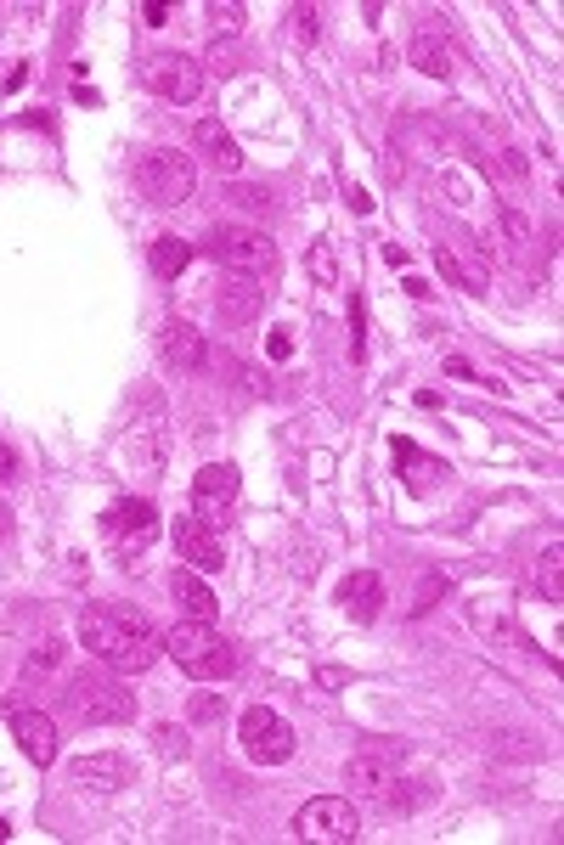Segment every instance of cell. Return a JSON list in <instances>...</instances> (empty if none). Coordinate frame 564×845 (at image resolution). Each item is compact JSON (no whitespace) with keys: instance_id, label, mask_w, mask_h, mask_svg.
<instances>
[{"instance_id":"6da1fadb","label":"cell","mask_w":564,"mask_h":845,"mask_svg":"<svg viewBox=\"0 0 564 845\" xmlns=\"http://www.w3.org/2000/svg\"><path fill=\"white\" fill-rule=\"evenodd\" d=\"M79 642L90 649V660H102L119 676H141V671L164 654V637L148 626V615L113 609V604H90L79 615Z\"/></svg>"},{"instance_id":"7a4b0ae2","label":"cell","mask_w":564,"mask_h":845,"mask_svg":"<svg viewBox=\"0 0 564 845\" xmlns=\"http://www.w3.org/2000/svg\"><path fill=\"white\" fill-rule=\"evenodd\" d=\"M164 654L198 682H226L238 671V654H231V642L215 631V620H175L164 631Z\"/></svg>"},{"instance_id":"3957f363","label":"cell","mask_w":564,"mask_h":845,"mask_svg":"<svg viewBox=\"0 0 564 845\" xmlns=\"http://www.w3.org/2000/svg\"><path fill=\"white\" fill-rule=\"evenodd\" d=\"M63 705H68V716L85 722V727H119V722L135 716V693L119 682V671H113V676L79 671V676H68V687H63Z\"/></svg>"},{"instance_id":"277c9868","label":"cell","mask_w":564,"mask_h":845,"mask_svg":"<svg viewBox=\"0 0 564 845\" xmlns=\"http://www.w3.org/2000/svg\"><path fill=\"white\" fill-rule=\"evenodd\" d=\"M135 186H141V197H148V204H159V209H181L186 197L198 192V164H193V153L159 147V153H148V159L135 164Z\"/></svg>"},{"instance_id":"5b68a950","label":"cell","mask_w":564,"mask_h":845,"mask_svg":"<svg viewBox=\"0 0 564 845\" xmlns=\"http://www.w3.org/2000/svg\"><path fill=\"white\" fill-rule=\"evenodd\" d=\"M345 778L367 794V801H384L390 812H401L406 806V778H401V750L395 744H367V750H356L350 761H345Z\"/></svg>"},{"instance_id":"8992f818","label":"cell","mask_w":564,"mask_h":845,"mask_svg":"<svg viewBox=\"0 0 564 845\" xmlns=\"http://www.w3.org/2000/svg\"><path fill=\"white\" fill-rule=\"evenodd\" d=\"M204 254L220 266V271H265L276 266V242L260 231V226H238V220H226V226H209L204 237Z\"/></svg>"},{"instance_id":"52a82bcc","label":"cell","mask_w":564,"mask_h":845,"mask_svg":"<svg viewBox=\"0 0 564 845\" xmlns=\"http://www.w3.org/2000/svg\"><path fill=\"white\" fill-rule=\"evenodd\" d=\"M102 535H108V546L119 553V564H135V559L159 541V513H153V502H141V496H124V502H113V508L102 513Z\"/></svg>"},{"instance_id":"ba28073f","label":"cell","mask_w":564,"mask_h":845,"mask_svg":"<svg viewBox=\"0 0 564 845\" xmlns=\"http://www.w3.org/2000/svg\"><path fill=\"white\" fill-rule=\"evenodd\" d=\"M141 85L153 96H164V102L186 108V102L204 96V63L181 57V52H153V57H141Z\"/></svg>"},{"instance_id":"9c48e42d","label":"cell","mask_w":564,"mask_h":845,"mask_svg":"<svg viewBox=\"0 0 564 845\" xmlns=\"http://www.w3.org/2000/svg\"><path fill=\"white\" fill-rule=\"evenodd\" d=\"M294 834L300 839H316V845H350L361 834V817H356V806L345 801V794H316V801L300 806Z\"/></svg>"},{"instance_id":"30bf717a","label":"cell","mask_w":564,"mask_h":845,"mask_svg":"<svg viewBox=\"0 0 564 845\" xmlns=\"http://www.w3.org/2000/svg\"><path fill=\"white\" fill-rule=\"evenodd\" d=\"M238 738H243V750H249V761H260V767H282L294 756V727L282 722L276 711H265V705H254V711H243V722H238Z\"/></svg>"},{"instance_id":"8fae6325","label":"cell","mask_w":564,"mask_h":845,"mask_svg":"<svg viewBox=\"0 0 564 845\" xmlns=\"http://www.w3.org/2000/svg\"><path fill=\"white\" fill-rule=\"evenodd\" d=\"M175 553H181V564L186 570H198V575H215V570H226V535L209 524V519H181L175 524Z\"/></svg>"},{"instance_id":"7c38bea8","label":"cell","mask_w":564,"mask_h":845,"mask_svg":"<svg viewBox=\"0 0 564 845\" xmlns=\"http://www.w3.org/2000/svg\"><path fill=\"white\" fill-rule=\"evenodd\" d=\"M260 300H265V282L254 271H220V282H215V311H220L226 327L254 322L260 316Z\"/></svg>"},{"instance_id":"4fadbf2b","label":"cell","mask_w":564,"mask_h":845,"mask_svg":"<svg viewBox=\"0 0 564 845\" xmlns=\"http://www.w3.org/2000/svg\"><path fill=\"white\" fill-rule=\"evenodd\" d=\"M238 490H243V474L231 468V463H209V468H198V479H193V513L215 524L231 502H238Z\"/></svg>"},{"instance_id":"5bb4252c","label":"cell","mask_w":564,"mask_h":845,"mask_svg":"<svg viewBox=\"0 0 564 845\" xmlns=\"http://www.w3.org/2000/svg\"><path fill=\"white\" fill-rule=\"evenodd\" d=\"M390 136H395V147H406L412 159H423V164H435V159H446L452 153V136H446V124H435V119H417V113H401L395 124H390Z\"/></svg>"},{"instance_id":"9a60e30c","label":"cell","mask_w":564,"mask_h":845,"mask_svg":"<svg viewBox=\"0 0 564 845\" xmlns=\"http://www.w3.org/2000/svg\"><path fill=\"white\" fill-rule=\"evenodd\" d=\"M12 738L23 744V756L34 767H52L57 761V722L45 711H12Z\"/></svg>"},{"instance_id":"2e32d148","label":"cell","mask_w":564,"mask_h":845,"mask_svg":"<svg viewBox=\"0 0 564 845\" xmlns=\"http://www.w3.org/2000/svg\"><path fill=\"white\" fill-rule=\"evenodd\" d=\"M159 356H164L170 372H198V367L209 361L204 333H198V327H186V322H164V333H159Z\"/></svg>"},{"instance_id":"e0dca14e","label":"cell","mask_w":564,"mask_h":845,"mask_svg":"<svg viewBox=\"0 0 564 845\" xmlns=\"http://www.w3.org/2000/svg\"><path fill=\"white\" fill-rule=\"evenodd\" d=\"M406 63H417V74H430V79H452L463 57H457V45H452L446 34L423 29V34H412V45H406Z\"/></svg>"},{"instance_id":"ac0fdd59","label":"cell","mask_w":564,"mask_h":845,"mask_svg":"<svg viewBox=\"0 0 564 845\" xmlns=\"http://www.w3.org/2000/svg\"><path fill=\"white\" fill-rule=\"evenodd\" d=\"M339 609L350 615V620H379V609H384V581H379V570H356V575H345V586H339Z\"/></svg>"},{"instance_id":"d6986e66","label":"cell","mask_w":564,"mask_h":845,"mask_svg":"<svg viewBox=\"0 0 564 845\" xmlns=\"http://www.w3.org/2000/svg\"><path fill=\"white\" fill-rule=\"evenodd\" d=\"M193 153H204L220 175H238V164H243L238 141H231V130H226L220 119H198V124H193Z\"/></svg>"},{"instance_id":"ffe728a7","label":"cell","mask_w":564,"mask_h":845,"mask_svg":"<svg viewBox=\"0 0 564 845\" xmlns=\"http://www.w3.org/2000/svg\"><path fill=\"white\" fill-rule=\"evenodd\" d=\"M170 592H175V604H181L186 620H215V609H220V604H215V592L204 586V575H198V570H186V564L170 575Z\"/></svg>"},{"instance_id":"44dd1931","label":"cell","mask_w":564,"mask_h":845,"mask_svg":"<svg viewBox=\"0 0 564 845\" xmlns=\"http://www.w3.org/2000/svg\"><path fill=\"white\" fill-rule=\"evenodd\" d=\"M74 783L113 794V789L130 783V761H124V756H79V761H74Z\"/></svg>"},{"instance_id":"7402d4cb","label":"cell","mask_w":564,"mask_h":845,"mask_svg":"<svg viewBox=\"0 0 564 845\" xmlns=\"http://www.w3.org/2000/svg\"><path fill=\"white\" fill-rule=\"evenodd\" d=\"M186 260H193V242H181V237H153V248H148V266H153V277H181L186 271Z\"/></svg>"},{"instance_id":"603a6c76","label":"cell","mask_w":564,"mask_h":845,"mask_svg":"<svg viewBox=\"0 0 564 845\" xmlns=\"http://www.w3.org/2000/svg\"><path fill=\"white\" fill-rule=\"evenodd\" d=\"M542 592H547V604H564V546L558 541L542 553Z\"/></svg>"},{"instance_id":"cb8c5ba5","label":"cell","mask_w":564,"mask_h":845,"mask_svg":"<svg viewBox=\"0 0 564 845\" xmlns=\"http://www.w3.org/2000/svg\"><path fill=\"white\" fill-rule=\"evenodd\" d=\"M243 18H249L243 0H226V7L215 0V7H209V29H215V40H226V34H243Z\"/></svg>"},{"instance_id":"d4e9b609","label":"cell","mask_w":564,"mask_h":845,"mask_svg":"<svg viewBox=\"0 0 564 845\" xmlns=\"http://www.w3.org/2000/svg\"><path fill=\"white\" fill-rule=\"evenodd\" d=\"M435 266H441V271H446L452 282H463L468 293H486V271H468V266H463V260L452 254V248H435Z\"/></svg>"},{"instance_id":"484cf974","label":"cell","mask_w":564,"mask_h":845,"mask_svg":"<svg viewBox=\"0 0 564 845\" xmlns=\"http://www.w3.org/2000/svg\"><path fill=\"white\" fill-rule=\"evenodd\" d=\"M305 271L316 277V288H334V282H339V260H334V248L316 242L311 254H305Z\"/></svg>"},{"instance_id":"4316f807","label":"cell","mask_w":564,"mask_h":845,"mask_svg":"<svg viewBox=\"0 0 564 845\" xmlns=\"http://www.w3.org/2000/svg\"><path fill=\"white\" fill-rule=\"evenodd\" d=\"M186 716H193L198 727L226 722V693H193V705H186Z\"/></svg>"},{"instance_id":"83f0119b","label":"cell","mask_w":564,"mask_h":845,"mask_svg":"<svg viewBox=\"0 0 564 845\" xmlns=\"http://www.w3.org/2000/svg\"><path fill=\"white\" fill-rule=\"evenodd\" d=\"M226 197H231V204H238L243 215H271V192H265V186H231Z\"/></svg>"},{"instance_id":"f1b7e54d","label":"cell","mask_w":564,"mask_h":845,"mask_svg":"<svg viewBox=\"0 0 564 845\" xmlns=\"http://www.w3.org/2000/svg\"><path fill=\"white\" fill-rule=\"evenodd\" d=\"M209 68H215V74H238V68H243L238 40H215V45H209Z\"/></svg>"},{"instance_id":"f546056e","label":"cell","mask_w":564,"mask_h":845,"mask_svg":"<svg viewBox=\"0 0 564 845\" xmlns=\"http://www.w3.org/2000/svg\"><path fill=\"white\" fill-rule=\"evenodd\" d=\"M57 660H63V642H57V637H45V642H40V649L29 654V671H52Z\"/></svg>"},{"instance_id":"4dcf8cb0","label":"cell","mask_w":564,"mask_h":845,"mask_svg":"<svg viewBox=\"0 0 564 845\" xmlns=\"http://www.w3.org/2000/svg\"><path fill=\"white\" fill-rule=\"evenodd\" d=\"M153 738H159V756H164V761H175V756H186V733H175L170 722H164V727H159Z\"/></svg>"},{"instance_id":"1f68e13d","label":"cell","mask_w":564,"mask_h":845,"mask_svg":"<svg viewBox=\"0 0 564 845\" xmlns=\"http://www.w3.org/2000/svg\"><path fill=\"white\" fill-rule=\"evenodd\" d=\"M294 29H300V45H311L322 34V12L316 7H294Z\"/></svg>"},{"instance_id":"d6a6232c","label":"cell","mask_w":564,"mask_h":845,"mask_svg":"<svg viewBox=\"0 0 564 845\" xmlns=\"http://www.w3.org/2000/svg\"><path fill=\"white\" fill-rule=\"evenodd\" d=\"M316 687H350V671L345 665H316Z\"/></svg>"},{"instance_id":"836d02e7","label":"cell","mask_w":564,"mask_h":845,"mask_svg":"<svg viewBox=\"0 0 564 845\" xmlns=\"http://www.w3.org/2000/svg\"><path fill=\"white\" fill-rule=\"evenodd\" d=\"M265 356H271V361H289V356H294V338H289V333H271V338H265Z\"/></svg>"},{"instance_id":"e575fe53","label":"cell","mask_w":564,"mask_h":845,"mask_svg":"<svg viewBox=\"0 0 564 845\" xmlns=\"http://www.w3.org/2000/svg\"><path fill=\"white\" fill-rule=\"evenodd\" d=\"M141 23H153V29H159V23H170V7H164V0H153V7H141Z\"/></svg>"},{"instance_id":"d590c367","label":"cell","mask_w":564,"mask_h":845,"mask_svg":"<svg viewBox=\"0 0 564 845\" xmlns=\"http://www.w3.org/2000/svg\"><path fill=\"white\" fill-rule=\"evenodd\" d=\"M350 209H356V215H372V192L356 186V192H350Z\"/></svg>"},{"instance_id":"8d00e7d4","label":"cell","mask_w":564,"mask_h":845,"mask_svg":"<svg viewBox=\"0 0 564 845\" xmlns=\"http://www.w3.org/2000/svg\"><path fill=\"white\" fill-rule=\"evenodd\" d=\"M446 372H452V378H475V367H468L463 356H452V361H446ZM475 383H480V378H475Z\"/></svg>"},{"instance_id":"74e56055","label":"cell","mask_w":564,"mask_h":845,"mask_svg":"<svg viewBox=\"0 0 564 845\" xmlns=\"http://www.w3.org/2000/svg\"><path fill=\"white\" fill-rule=\"evenodd\" d=\"M0 535H12V508L0 502Z\"/></svg>"},{"instance_id":"f35d334b","label":"cell","mask_w":564,"mask_h":845,"mask_svg":"<svg viewBox=\"0 0 564 845\" xmlns=\"http://www.w3.org/2000/svg\"><path fill=\"white\" fill-rule=\"evenodd\" d=\"M7 463H12V457H7V445H0V474H7Z\"/></svg>"},{"instance_id":"ab89813d","label":"cell","mask_w":564,"mask_h":845,"mask_svg":"<svg viewBox=\"0 0 564 845\" xmlns=\"http://www.w3.org/2000/svg\"><path fill=\"white\" fill-rule=\"evenodd\" d=\"M7 834H12V828H7V817H0V839H7Z\"/></svg>"}]
</instances>
